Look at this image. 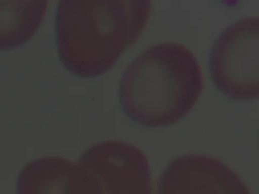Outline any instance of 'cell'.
I'll return each instance as SVG.
<instances>
[{"label": "cell", "instance_id": "6da1fadb", "mask_svg": "<svg viewBox=\"0 0 259 194\" xmlns=\"http://www.w3.org/2000/svg\"><path fill=\"white\" fill-rule=\"evenodd\" d=\"M148 0H62L56 11V43L64 67L92 78L110 70L147 25Z\"/></svg>", "mask_w": 259, "mask_h": 194}, {"label": "cell", "instance_id": "52a82bcc", "mask_svg": "<svg viewBox=\"0 0 259 194\" xmlns=\"http://www.w3.org/2000/svg\"><path fill=\"white\" fill-rule=\"evenodd\" d=\"M46 8V1H0V50L16 48L30 40Z\"/></svg>", "mask_w": 259, "mask_h": 194}, {"label": "cell", "instance_id": "5b68a950", "mask_svg": "<svg viewBox=\"0 0 259 194\" xmlns=\"http://www.w3.org/2000/svg\"><path fill=\"white\" fill-rule=\"evenodd\" d=\"M158 194H251L241 177L220 160L187 154L172 160L158 181Z\"/></svg>", "mask_w": 259, "mask_h": 194}, {"label": "cell", "instance_id": "8992f818", "mask_svg": "<svg viewBox=\"0 0 259 194\" xmlns=\"http://www.w3.org/2000/svg\"><path fill=\"white\" fill-rule=\"evenodd\" d=\"M16 194H103V189L83 165L52 156L32 160L21 169Z\"/></svg>", "mask_w": 259, "mask_h": 194}, {"label": "cell", "instance_id": "277c9868", "mask_svg": "<svg viewBox=\"0 0 259 194\" xmlns=\"http://www.w3.org/2000/svg\"><path fill=\"white\" fill-rule=\"evenodd\" d=\"M78 163L98 179L103 194H151L152 177L148 159L136 146L107 140L87 149Z\"/></svg>", "mask_w": 259, "mask_h": 194}, {"label": "cell", "instance_id": "7a4b0ae2", "mask_svg": "<svg viewBox=\"0 0 259 194\" xmlns=\"http://www.w3.org/2000/svg\"><path fill=\"white\" fill-rule=\"evenodd\" d=\"M203 90L196 57L176 42L143 51L126 68L119 85L124 113L146 127L171 125L194 106Z\"/></svg>", "mask_w": 259, "mask_h": 194}, {"label": "cell", "instance_id": "3957f363", "mask_svg": "<svg viewBox=\"0 0 259 194\" xmlns=\"http://www.w3.org/2000/svg\"><path fill=\"white\" fill-rule=\"evenodd\" d=\"M258 18L241 19L227 27L212 45L211 78L225 95L238 100L258 97Z\"/></svg>", "mask_w": 259, "mask_h": 194}]
</instances>
